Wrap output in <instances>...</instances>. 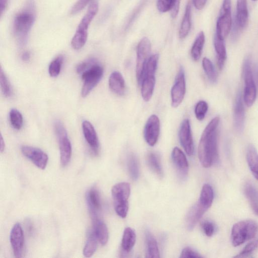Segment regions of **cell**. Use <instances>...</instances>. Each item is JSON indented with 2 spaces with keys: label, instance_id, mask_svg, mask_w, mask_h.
Instances as JSON below:
<instances>
[{
  "label": "cell",
  "instance_id": "obj_29",
  "mask_svg": "<svg viewBox=\"0 0 258 258\" xmlns=\"http://www.w3.org/2000/svg\"><path fill=\"white\" fill-rule=\"evenodd\" d=\"M136 240V234L131 227H126L124 231L121 240L122 249L126 252H130L133 249Z\"/></svg>",
  "mask_w": 258,
  "mask_h": 258
},
{
  "label": "cell",
  "instance_id": "obj_4",
  "mask_svg": "<svg viewBox=\"0 0 258 258\" xmlns=\"http://www.w3.org/2000/svg\"><path fill=\"white\" fill-rule=\"evenodd\" d=\"M258 231V225L253 221L243 220L235 223L232 227L231 240L234 246H239L253 238Z\"/></svg>",
  "mask_w": 258,
  "mask_h": 258
},
{
  "label": "cell",
  "instance_id": "obj_38",
  "mask_svg": "<svg viewBox=\"0 0 258 258\" xmlns=\"http://www.w3.org/2000/svg\"><path fill=\"white\" fill-rule=\"evenodd\" d=\"M10 121L12 126L16 130H20L23 124V118L20 112L15 108L9 112Z\"/></svg>",
  "mask_w": 258,
  "mask_h": 258
},
{
  "label": "cell",
  "instance_id": "obj_31",
  "mask_svg": "<svg viewBox=\"0 0 258 258\" xmlns=\"http://www.w3.org/2000/svg\"><path fill=\"white\" fill-rule=\"evenodd\" d=\"M214 199L213 189L209 184L203 185L198 202L206 209H208L212 204Z\"/></svg>",
  "mask_w": 258,
  "mask_h": 258
},
{
  "label": "cell",
  "instance_id": "obj_41",
  "mask_svg": "<svg viewBox=\"0 0 258 258\" xmlns=\"http://www.w3.org/2000/svg\"><path fill=\"white\" fill-rule=\"evenodd\" d=\"M208 105L207 103L203 100L199 101L195 108V114L196 118L199 120H202L204 119L208 111Z\"/></svg>",
  "mask_w": 258,
  "mask_h": 258
},
{
  "label": "cell",
  "instance_id": "obj_42",
  "mask_svg": "<svg viewBox=\"0 0 258 258\" xmlns=\"http://www.w3.org/2000/svg\"><path fill=\"white\" fill-rule=\"evenodd\" d=\"M258 247V239L248 243L240 252L235 257H246L249 255L252 252Z\"/></svg>",
  "mask_w": 258,
  "mask_h": 258
},
{
  "label": "cell",
  "instance_id": "obj_44",
  "mask_svg": "<svg viewBox=\"0 0 258 258\" xmlns=\"http://www.w3.org/2000/svg\"><path fill=\"white\" fill-rule=\"evenodd\" d=\"M202 227L205 234L208 237L212 236L215 231V226L210 221L206 220L202 222Z\"/></svg>",
  "mask_w": 258,
  "mask_h": 258
},
{
  "label": "cell",
  "instance_id": "obj_37",
  "mask_svg": "<svg viewBox=\"0 0 258 258\" xmlns=\"http://www.w3.org/2000/svg\"><path fill=\"white\" fill-rule=\"evenodd\" d=\"M127 167L131 178L137 180L139 176V163L137 157L133 154H131L128 158Z\"/></svg>",
  "mask_w": 258,
  "mask_h": 258
},
{
  "label": "cell",
  "instance_id": "obj_10",
  "mask_svg": "<svg viewBox=\"0 0 258 258\" xmlns=\"http://www.w3.org/2000/svg\"><path fill=\"white\" fill-rule=\"evenodd\" d=\"M151 43L149 39L145 37L139 42L137 51L136 77L138 82L141 84L147 63L151 56Z\"/></svg>",
  "mask_w": 258,
  "mask_h": 258
},
{
  "label": "cell",
  "instance_id": "obj_26",
  "mask_svg": "<svg viewBox=\"0 0 258 258\" xmlns=\"http://www.w3.org/2000/svg\"><path fill=\"white\" fill-rule=\"evenodd\" d=\"M246 160L252 174L258 180V154L252 145L247 149Z\"/></svg>",
  "mask_w": 258,
  "mask_h": 258
},
{
  "label": "cell",
  "instance_id": "obj_34",
  "mask_svg": "<svg viewBox=\"0 0 258 258\" xmlns=\"http://www.w3.org/2000/svg\"><path fill=\"white\" fill-rule=\"evenodd\" d=\"M97 239L92 230L88 234V237L83 249V254L85 257H91L95 252L97 247Z\"/></svg>",
  "mask_w": 258,
  "mask_h": 258
},
{
  "label": "cell",
  "instance_id": "obj_32",
  "mask_svg": "<svg viewBox=\"0 0 258 258\" xmlns=\"http://www.w3.org/2000/svg\"><path fill=\"white\" fill-rule=\"evenodd\" d=\"M191 27V6L188 4L181 23L179 36L181 39L184 38L188 34Z\"/></svg>",
  "mask_w": 258,
  "mask_h": 258
},
{
  "label": "cell",
  "instance_id": "obj_17",
  "mask_svg": "<svg viewBox=\"0 0 258 258\" xmlns=\"http://www.w3.org/2000/svg\"><path fill=\"white\" fill-rule=\"evenodd\" d=\"M171 158L179 177L184 178L186 176L188 169V163L185 154L176 147L172 151Z\"/></svg>",
  "mask_w": 258,
  "mask_h": 258
},
{
  "label": "cell",
  "instance_id": "obj_22",
  "mask_svg": "<svg viewBox=\"0 0 258 258\" xmlns=\"http://www.w3.org/2000/svg\"><path fill=\"white\" fill-rule=\"evenodd\" d=\"M248 22V11L246 0H237L235 24L239 29L245 28Z\"/></svg>",
  "mask_w": 258,
  "mask_h": 258
},
{
  "label": "cell",
  "instance_id": "obj_8",
  "mask_svg": "<svg viewBox=\"0 0 258 258\" xmlns=\"http://www.w3.org/2000/svg\"><path fill=\"white\" fill-rule=\"evenodd\" d=\"M231 26V0H223L216 22L215 35L221 39L225 40L230 33Z\"/></svg>",
  "mask_w": 258,
  "mask_h": 258
},
{
  "label": "cell",
  "instance_id": "obj_24",
  "mask_svg": "<svg viewBox=\"0 0 258 258\" xmlns=\"http://www.w3.org/2000/svg\"><path fill=\"white\" fill-rule=\"evenodd\" d=\"M93 229L98 241L102 244L105 245L108 239V231L106 224L98 218L92 219Z\"/></svg>",
  "mask_w": 258,
  "mask_h": 258
},
{
  "label": "cell",
  "instance_id": "obj_16",
  "mask_svg": "<svg viewBox=\"0 0 258 258\" xmlns=\"http://www.w3.org/2000/svg\"><path fill=\"white\" fill-rule=\"evenodd\" d=\"M10 240L15 256L21 257L24 248V238L23 229L19 223H16L12 228Z\"/></svg>",
  "mask_w": 258,
  "mask_h": 258
},
{
  "label": "cell",
  "instance_id": "obj_43",
  "mask_svg": "<svg viewBox=\"0 0 258 258\" xmlns=\"http://www.w3.org/2000/svg\"><path fill=\"white\" fill-rule=\"evenodd\" d=\"M97 62V60L93 58L86 59L77 66L76 71L78 74H82Z\"/></svg>",
  "mask_w": 258,
  "mask_h": 258
},
{
  "label": "cell",
  "instance_id": "obj_30",
  "mask_svg": "<svg viewBox=\"0 0 258 258\" xmlns=\"http://www.w3.org/2000/svg\"><path fill=\"white\" fill-rule=\"evenodd\" d=\"M146 244V257H159L160 254L157 241L153 234L149 231L145 232Z\"/></svg>",
  "mask_w": 258,
  "mask_h": 258
},
{
  "label": "cell",
  "instance_id": "obj_1",
  "mask_svg": "<svg viewBox=\"0 0 258 258\" xmlns=\"http://www.w3.org/2000/svg\"><path fill=\"white\" fill-rule=\"evenodd\" d=\"M220 118H213L204 129L198 147V156L202 166L211 167L219 158L217 143V127Z\"/></svg>",
  "mask_w": 258,
  "mask_h": 258
},
{
  "label": "cell",
  "instance_id": "obj_15",
  "mask_svg": "<svg viewBox=\"0 0 258 258\" xmlns=\"http://www.w3.org/2000/svg\"><path fill=\"white\" fill-rule=\"evenodd\" d=\"M180 143L186 153L191 156L194 152V145L191 132L190 122L188 119L183 120L179 131Z\"/></svg>",
  "mask_w": 258,
  "mask_h": 258
},
{
  "label": "cell",
  "instance_id": "obj_51",
  "mask_svg": "<svg viewBox=\"0 0 258 258\" xmlns=\"http://www.w3.org/2000/svg\"><path fill=\"white\" fill-rule=\"evenodd\" d=\"M5 149V144L2 136H1V152L2 153Z\"/></svg>",
  "mask_w": 258,
  "mask_h": 258
},
{
  "label": "cell",
  "instance_id": "obj_35",
  "mask_svg": "<svg viewBox=\"0 0 258 258\" xmlns=\"http://www.w3.org/2000/svg\"><path fill=\"white\" fill-rule=\"evenodd\" d=\"M147 162L151 169L159 176L162 177L163 169L158 155L153 152L149 153Z\"/></svg>",
  "mask_w": 258,
  "mask_h": 258
},
{
  "label": "cell",
  "instance_id": "obj_52",
  "mask_svg": "<svg viewBox=\"0 0 258 258\" xmlns=\"http://www.w3.org/2000/svg\"><path fill=\"white\" fill-rule=\"evenodd\" d=\"M252 1H257V0H252Z\"/></svg>",
  "mask_w": 258,
  "mask_h": 258
},
{
  "label": "cell",
  "instance_id": "obj_36",
  "mask_svg": "<svg viewBox=\"0 0 258 258\" xmlns=\"http://www.w3.org/2000/svg\"><path fill=\"white\" fill-rule=\"evenodd\" d=\"M202 65L210 81L212 83L216 82L217 79V74L211 61L209 58L204 57L202 60Z\"/></svg>",
  "mask_w": 258,
  "mask_h": 258
},
{
  "label": "cell",
  "instance_id": "obj_21",
  "mask_svg": "<svg viewBox=\"0 0 258 258\" xmlns=\"http://www.w3.org/2000/svg\"><path fill=\"white\" fill-rule=\"evenodd\" d=\"M207 209L198 201L188 211L186 217V225L188 230H191Z\"/></svg>",
  "mask_w": 258,
  "mask_h": 258
},
{
  "label": "cell",
  "instance_id": "obj_28",
  "mask_svg": "<svg viewBox=\"0 0 258 258\" xmlns=\"http://www.w3.org/2000/svg\"><path fill=\"white\" fill-rule=\"evenodd\" d=\"M244 191L253 212L258 215V190L253 185L247 183L244 186Z\"/></svg>",
  "mask_w": 258,
  "mask_h": 258
},
{
  "label": "cell",
  "instance_id": "obj_19",
  "mask_svg": "<svg viewBox=\"0 0 258 258\" xmlns=\"http://www.w3.org/2000/svg\"><path fill=\"white\" fill-rule=\"evenodd\" d=\"M244 108L242 103L241 94L239 92L236 96L234 108V125L238 133H241L244 124Z\"/></svg>",
  "mask_w": 258,
  "mask_h": 258
},
{
  "label": "cell",
  "instance_id": "obj_40",
  "mask_svg": "<svg viewBox=\"0 0 258 258\" xmlns=\"http://www.w3.org/2000/svg\"><path fill=\"white\" fill-rule=\"evenodd\" d=\"M0 84L3 95L7 97H10L12 94L11 85L2 68L0 71Z\"/></svg>",
  "mask_w": 258,
  "mask_h": 258
},
{
  "label": "cell",
  "instance_id": "obj_49",
  "mask_svg": "<svg viewBox=\"0 0 258 258\" xmlns=\"http://www.w3.org/2000/svg\"><path fill=\"white\" fill-rule=\"evenodd\" d=\"M21 58L24 61H28L30 58V53L29 51L24 52L21 55Z\"/></svg>",
  "mask_w": 258,
  "mask_h": 258
},
{
  "label": "cell",
  "instance_id": "obj_45",
  "mask_svg": "<svg viewBox=\"0 0 258 258\" xmlns=\"http://www.w3.org/2000/svg\"><path fill=\"white\" fill-rule=\"evenodd\" d=\"M92 0H78L72 8L71 13L72 15L76 14L82 11Z\"/></svg>",
  "mask_w": 258,
  "mask_h": 258
},
{
  "label": "cell",
  "instance_id": "obj_7",
  "mask_svg": "<svg viewBox=\"0 0 258 258\" xmlns=\"http://www.w3.org/2000/svg\"><path fill=\"white\" fill-rule=\"evenodd\" d=\"M54 128L58 142L60 163L62 166H65L69 163L71 158V143L66 128L60 120H57L54 122Z\"/></svg>",
  "mask_w": 258,
  "mask_h": 258
},
{
  "label": "cell",
  "instance_id": "obj_23",
  "mask_svg": "<svg viewBox=\"0 0 258 258\" xmlns=\"http://www.w3.org/2000/svg\"><path fill=\"white\" fill-rule=\"evenodd\" d=\"M108 84L110 89L114 93L120 96L125 93V81L120 72H113L109 76Z\"/></svg>",
  "mask_w": 258,
  "mask_h": 258
},
{
  "label": "cell",
  "instance_id": "obj_13",
  "mask_svg": "<svg viewBox=\"0 0 258 258\" xmlns=\"http://www.w3.org/2000/svg\"><path fill=\"white\" fill-rule=\"evenodd\" d=\"M160 133V120L154 114L151 115L145 124L144 130V138L151 146H154L158 139Z\"/></svg>",
  "mask_w": 258,
  "mask_h": 258
},
{
  "label": "cell",
  "instance_id": "obj_27",
  "mask_svg": "<svg viewBox=\"0 0 258 258\" xmlns=\"http://www.w3.org/2000/svg\"><path fill=\"white\" fill-rule=\"evenodd\" d=\"M214 45L217 55V65L219 69L222 70L226 59V50L224 40L221 39L215 35Z\"/></svg>",
  "mask_w": 258,
  "mask_h": 258
},
{
  "label": "cell",
  "instance_id": "obj_46",
  "mask_svg": "<svg viewBox=\"0 0 258 258\" xmlns=\"http://www.w3.org/2000/svg\"><path fill=\"white\" fill-rule=\"evenodd\" d=\"M202 256L190 247L184 248L180 254V257L186 258V257H201Z\"/></svg>",
  "mask_w": 258,
  "mask_h": 258
},
{
  "label": "cell",
  "instance_id": "obj_47",
  "mask_svg": "<svg viewBox=\"0 0 258 258\" xmlns=\"http://www.w3.org/2000/svg\"><path fill=\"white\" fill-rule=\"evenodd\" d=\"M207 0H193L195 7L198 10H202L205 7Z\"/></svg>",
  "mask_w": 258,
  "mask_h": 258
},
{
  "label": "cell",
  "instance_id": "obj_50",
  "mask_svg": "<svg viewBox=\"0 0 258 258\" xmlns=\"http://www.w3.org/2000/svg\"><path fill=\"white\" fill-rule=\"evenodd\" d=\"M254 79L256 81V85L258 86V68L257 67H255L254 69Z\"/></svg>",
  "mask_w": 258,
  "mask_h": 258
},
{
  "label": "cell",
  "instance_id": "obj_11",
  "mask_svg": "<svg viewBox=\"0 0 258 258\" xmlns=\"http://www.w3.org/2000/svg\"><path fill=\"white\" fill-rule=\"evenodd\" d=\"M243 76L245 83L244 101L248 107L254 103L256 96V88L249 59H245L243 67Z\"/></svg>",
  "mask_w": 258,
  "mask_h": 258
},
{
  "label": "cell",
  "instance_id": "obj_25",
  "mask_svg": "<svg viewBox=\"0 0 258 258\" xmlns=\"http://www.w3.org/2000/svg\"><path fill=\"white\" fill-rule=\"evenodd\" d=\"M179 4L180 0H157V7L162 13L171 11V16L174 18L178 14Z\"/></svg>",
  "mask_w": 258,
  "mask_h": 258
},
{
  "label": "cell",
  "instance_id": "obj_3",
  "mask_svg": "<svg viewBox=\"0 0 258 258\" xmlns=\"http://www.w3.org/2000/svg\"><path fill=\"white\" fill-rule=\"evenodd\" d=\"M98 10V2L96 1H92L72 39L71 45L74 49L79 50L85 44L88 37L89 26L96 15Z\"/></svg>",
  "mask_w": 258,
  "mask_h": 258
},
{
  "label": "cell",
  "instance_id": "obj_20",
  "mask_svg": "<svg viewBox=\"0 0 258 258\" xmlns=\"http://www.w3.org/2000/svg\"><path fill=\"white\" fill-rule=\"evenodd\" d=\"M87 203L92 219L98 218V214L101 208L100 196L94 187L91 188L87 194Z\"/></svg>",
  "mask_w": 258,
  "mask_h": 258
},
{
  "label": "cell",
  "instance_id": "obj_9",
  "mask_svg": "<svg viewBox=\"0 0 258 258\" xmlns=\"http://www.w3.org/2000/svg\"><path fill=\"white\" fill-rule=\"evenodd\" d=\"M103 68L98 62L81 74L84 82L81 95L86 97L98 84L103 75Z\"/></svg>",
  "mask_w": 258,
  "mask_h": 258
},
{
  "label": "cell",
  "instance_id": "obj_6",
  "mask_svg": "<svg viewBox=\"0 0 258 258\" xmlns=\"http://www.w3.org/2000/svg\"><path fill=\"white\" fill-rule=\"evenodd\" d=\"M130 184L127 182L115 184L111 189L114 210L121 218H125L128 209V199L130 195Z\"/></svg>",
  "mask_w": 258,
  "mask_h": 258
},
{
  "label": "cell",
  "instance_id": "obj_2",
  "mask_svg": "<svg viewBox=\"0 0 258 258\" xmlns=\"http://www.w3.org/2000/svg\"><path fill=\"white\" fill-rule=\"evenodd\" d=\"M35 19V4L33 0H28L25 8L15 17L13 32L20 46L24 45L29 33Z\"/></svg>",
  "mask_w": 258,
  "mask_h": 258
},
{
  "label": "cell",
  "instance_id": "obj_5",
  "mask_svg": "<svg viewBox=\"0 0 258 258\" xmlns=\"http://www.w3.org/2000/svg\"><path fill=\"white\" fill-rule=\"evenodd\" d=\"M159 55H151L146 66L141 84V95L145 101H149L153 95L155 84V74L157 69Z\"/></svg>",
  "mask_w": 258,
  "mask_h": 258
},
{
  "label": "cell",
  "instance_id": "obj_48",
  "mask_svg": "<svg viewBox=\"0 0 258 258\" xmlns=\"http://www.w3.org/2000/svg\"><path fill=\"white\" fill-rule=\"evenodd\" d=\"M8 5V0H0L1 16L5 11Z\"/></svg>",
  "mask_w": 258,
  "mask_h": 258
},
{
  "label": "cell",
  "instance_id": "obj_12",
  "mask_svg": "<svg viewBox=\"0 0 258 258\" xmlns=\"http://www.w3.org/2000/svg\"><path fill=\"white\" fill-rule=\"evenodd\" d=\"M186 91L184 72L180 67L171 90V105L177 107L182 102Z\"/></svg>",
  "mask_w": 258,
  "mask_h": 258
},
{
  "label": "cell",
  "instance_id": "obj_18",
  "mask_svg": "<svg viewBox=\"0 0 258 258\" xmlns=\"http://www.w3.org/2000/svg\"><path fill=\"white\" fill-rule=\"evenodd\" d=\"M82 130L84 138L92 151L97 154L99 151V142L96 132L90 122L84 120L82 122Z\"/></svg>",
  "mask_w": 258,
  "mask_h": 258
},
{
  "label": "cell",
  "instance_id": "obj_33",
  "mask_svg": "<svg viewBox=\"0 0 258 258\" xmlns=\"http://www.w3.org/2000/svg\"><path fill=\"white\" fill-rule=\"evenodd\" d=\"M205 41V36L204 33L203 31H201L197 35L191 49V56L194 60L198 61L200 58Z\"/></svg>",
  "mask_w": 258,
  "mask_h": 258
},
{
  "label": "cell",
  "instance_id": "obj_39",
  "mask_svg": "<svg viewBox=\"0 0 258 258\" xmlns=\"http://www.w3.org/2000/svg\"><path fill=\"white\" fill-rule=\"evenodd\" d=\"M63 60V56L59 55L50 63L48 68V72L51 77H56L59 74Z\"/></svg>",
  "mask_w": 258,
  "mask_h": 258
},
{
  "label": "cell",
  "instance_id": "obj_14",
  "mask_svg": "<svg viewBox=\"0 0 258 258\" xmlns=\"http://www.w3.org/2000/svg\"><path fill=\"white\" fill-rule=\"evenodd\" d=\"M23 154L29 159L37 167L44 169L48 162V156L40 149L23 146L21 148Z\"/></svg>",
  "mask_w": 258,
  "mask_h": 258
}]
</instances>
